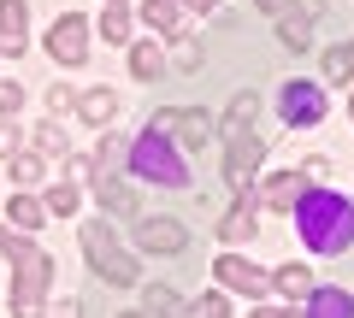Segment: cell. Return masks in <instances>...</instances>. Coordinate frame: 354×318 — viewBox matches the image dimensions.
<instances>
[{
  "instance_id": "obj_13",
  "label": "cell",
  "mask_w": 354,
  "mask_h": 318,
  "mask_svg": "<svg viewBox=\"0 0 354 318\" xmlns=\"http://www.w3.org/2000/svg\"><path fill=\"white\" fill-rule=\"evenodd\" d=\"M266 206H272V212H295V206L307 201V189H301V177H295V171H283V177H272L266 183V195H260Z\"/></svg>"
},
{
  "instance_id": "obj_2",
  "label": "cell",
  "mask_w": 354,
  "mask_h": 318,
  "mask_svg": "<svg viewBox=\"0 0 354 318\" xmlns=\"http://www.w3.org/2000/svg\"><path fill=\"white\" fill-rule=\"evenodd\" d=\"M130 171H136L142 183H160V189H183V183H189V166H183L177 141L160 136V130H142V141L130 148Z\"/></svg>"
},
{
  "instance_id": "obj_23",
  "label": "cell",
  "mask_w": 354,
  "mask_h": 318,
  "mask_svg": "<svg viewBox=\"0 0 354 318\" xmlns=\"http://www.w3.org/2000/svg\"><path fill=\"white\" fill-rule=\"evenodd\" d=\"M41 212H48V206L30 201V195H12V206H6V218H12L18 230H36V224H41Z\"/></svg>"
},
{
  "instance_id": "obj_30",
  "label": "cell",
  "mask_w": 354,
  "mask_h": 318,
  "mask_svg": "<svg viewBox=\"0 0 354 318\" xmlns=\"http://www.w3.org/2000/svg\"><path fill=\"white\" fill-rule=\"evenodd\" d=\"M195 318H230L225 295H201V301H195Z\"/></svg>"
},
{
  "instance_id": "obj_17",
  "label": "cell",
  "mask_w": 354,
  "mask_h": 318,
  "mask_svg": "<svg viewBox=\"0 0 354 318\" xmlns=\"http://www.w3.org/2000/svg\"><path fill=\"white\" fill-rule=\"evenodd\" d=\"M278 41H283L290 53H307V48H313V18L283 12V18H278Z\"/></svg>"
},
{
  "instance_id": "obj_1",
  "label": "cell",
  "mask_w": 354,
  "mask_h": 318,
  "mask_svg": "<svg viewBox=\"0 0 354 318\" xmlns=\"http://www.w3.org/2000/svg\"><path fill=\"white\" fill-rule=\"evenodd\" d=\"M295 224H301V242L313 254H342L354 248V201L330 189H307V201L295 206Z\"/></svg>"
},
{
  "instance_id": "obj_6",
  "label": "cell",
  "mask_w": 354,
  "mask_h": 318,
  "mask_svg": "<svg viewBox=\"0 0 354 318\" xmlns=\"http://www.w3.org/2000/svg\"><path fill=\"white\" fill-rule=\"evenodd\" d=\"M260 153H266L260 136H236V141H225V183H230L236 195H248L254 171H260Z\"/></svg>"
},
{
  "instance_id": "obj_41",
  "label": "cell",
  "mask_w": 354,
  "mask_h": 318,
  "mask_svg": "<svg viewBox=\"0 0 354 318\" xmlns=\"http://www.w3.org/2000/svg\"><path fill=\"white\" fill-rule=\"evenodd\" d=\"M278 318H295V312H278ZM301 318H307V312H301Z\"/></svg>"
},
{
  "instance_id": "obj_40",
  "label": "cell",
  "mask_w": 354,
  "mask_h": 318,
  "mask_svg": "<svg viewBox=\"0 0 354 318\" xmlns=\"http://www.w3.org/2000/svg\"><path fill=\"white\" fill-rule=\"evenodd\" d=\"M254 318H278V312H254Z\"/></svg>"
},
{
  "instance_id": "obj_21",
  "label": "cell",
  "mask_w": 354,
  "mask_h": 318,
  "mask_svg": "<svg viewBox=\"0 0 354 318\" xmlns=\"http://www.w3.org/2000/svg\"><path fill=\"white\" fill-rule=\"evenodd\" d=\"M142 18H148L153 30H165V36H177V30H183V12H177V0H148V6H142Z\"/></svg>"
},
{
  "instance_id": "obj_33",
  "label": "cell",
  "mask_w": 354,
  "mask_h": 318,
  "mask_svg": "<svg viewBox=\"0 0 354 318\" xmlns=\"http://www.w3.org/2000/svg\"><path fill=\"white\" fill-rule=\"evenodd\" d=\"M18 106H24V89L18 83H0V112H18Z\"/></svg>"
},
{
  "instance_id": "obj_39",
  "label": "cell",
  "mask_w": 354,
  "mask_h": 318,
  "mask_svg": "<svg viewBox=\"0 0 354 318\" xmlns=\"http://www.w3.org/2000/svg\"><path fill=\"white\" fill-rule=\"evenodd\" d=\"M118 318H148V312H118Z\"/></svg>"
},
{
  "instance_id": "obj_12",
  "label": "cell",
  "mask_w": 354,
  "mask_h": 318,
  "mask_svg": "<svg viewBox=\"0 0 354 318\" xmlns=\"http://www.w3.org/2000/svg\"><path fill=\"white\" fill-rule=\"evenodd\" d=\"M142 312L148 318H195V306H183L177 289H165V283H148L142 289Z\"/></svg>"
},
{
  "instance_id": "obj_18",
  "label": "cell",
  "mask_w": 354,
  "mask_h": 318,
  "mask_svg": "<svg viewBox=\"0 0 354 318\" xmlns=\"http://www.w3.org/2000/svg\"><path fill=\"white\" fill-rule=\"evenodd\" d=\"M77 112H83L88 124H113L118 95H113V89H88V95H77Z\"/></svg>"
},
{
  "instance_id": "obj_8",
  "label": "cell",
  "mask_w": 354,
  "mask_h": 318,
  "mask_svg": "<svg viewBox=\"0 0 354 318\" xmlns=\"http://www.w3.org/2000/svg\"><path fill=\"white\" fill-rule=\"evenodd\" d=\"M136 248L142 254H183V248H189V230L177 224V218H142L136 224Z\"/></svg>"
},
{
  "instance_id": "obj_22",
  "label": "cell",
  "mask_w": 354,
  "mask_h": 318,
  "mask_svg": "<svg viewBox=\"0 0 354 318\" xmlns=\"http://www.w3.org/2000/svg\"><path fill=\"white\" fill-rule=\"evenodd\" d=\"M160 65H165V53L153 48V41H136V48H130V71H136L142 83H153V77H160Z\"/></svg>"
},
{
  "instance_id": "obj_26",
  "label": "cell",
  "mask_w": 354,
  "mask_h": 318,
  "mask_svg": "<svg viewBox=\"0 0 354 318\" xmlns=\"http://www.w3.org/2000/svg\"><path fill=\"white\" fill-rule=\"evenodd\" d=\"M325 77H337V83H342V77H354V41H348V48H330V53H325Z\"/></svg>"
},
{
  "instance_id": "obj_19",
  "label": "cell",
  "mask_w": 354,
  "mask_h": 318,
  "mask_svg": "<svg viewBox=\"0 0 354 318\" xmlns=\"http://www.w3.org/2000/svg\"><path fill=\"white\" fill-rule=\"evenodd\" d=\"M272 283H278V289L290 295V301H307V295H313V271H307V266H295V259L272 271Z\"/></svg>"
},
{
  "instance_id": "obj_34",
  "label": "cell",
  "mask_w": 354,
  "mask_h": 318,
  "mask_svg": "<svg viewBox=\"0 0 354 318\" xmlns=\"http://www.w3.org/2000/svg\"><path fill=\"white\" fill-rule=\"evenodd\" d=\"M18 136H24L18 124H0V159H12V153H18Z\"/></svg>"
},
{
  "instance_id": "obj_9",
  "label": "cell",
  "mask_w": 354,
  "mask_h": 318,
  "mask_svg": "<svg viewBox=\"0 0 354 318\" xmlns=\"http://www.w3.org/2000/svg\"><path fill=\"white\" fill-rule=\"evenodd\" d=\"M278 112L290 118V124H319V118H325V95H319L313 83H283Z\"/></svg>"
},
{
  "instance_id": "obj_42",
  "label": "cell",
  "mask_w": 354,
  "mask_h": 318,
  "mask_svg": "<svg viewBox=\"0 0 354 318\" xmlns=\"http://www.w3.org/2000/svg\"><path fill=\"white\" fill-rule=\"evenodd\" d=\"M106 6H124V0H106Z\"/></svg>"
},
{
  "instance_id": "obj_4",
  "label": "cell",
  "mask_w": 354,
  "mask_h": 318,
  "mask_svg": "<svg viewBox=\"0 0 354 318\" xmlns=\"http://www.w3.org/2000/svg\"><path fill=\"white\" fill-rule=\"evenodd\" d=\"M18 277H12V318H41V295H48V277H53V259L41 248H30L24 259H12Z\"/></svg>"
},
{
  "instance_id": "obj_24",
  "label": "cell",
  "mask_w": 354,
  "mask_h": 318,
  "mask_svg": "<svg viewBox=\"0 0 354 318\" xmlns=\"http://www.w3.org/2000/svg\"><path fill=\"white\" fill-rule=\"evenodd\" d=\"M101 36L106 41H130V12H124V6H106V12H101Z\"/></svg>"
},
{
  "instance_id": "obj_3",
  "label": "cell",
  "mask_w": 354,
  "mask_h": 318,
  "mask_svg": "<svg viewBox=\"0 0 354 318\" xmlns=\"http://www.w3.org/2000/svg\"><path fill=\"white\" fill-rule=\"evenodd\" d=\"M83 254H88V266H95V277H106V283H118V289H130V283L142 277V266L118 248V236L106 230V218H95V224L83 230Z\"/></svg>"
},
{
  "instance_id": "obj_25",
  "label": "cell",
  "mask_w": 354,
  "mask_h": 318,
  "mask_svg": "<svg viewBox=\"0 0 354 318\" xmlns=\"http://www.w3.org/2000/svg\"><path fill=\"white\" fill-rule=\"evenodd\" d=\"M41 206H48V212H59V218H71V212H77V189H71V183H53Z\"/></svg>"
},
{
  "instance_id": "obj_5",
  "label": "cell",
  "mask_w": 354,
  "mask_h": 318,
  "mask_svg": "<svg viewBox=\"0 0 354 318\" xmlns=\"http://www.w3.org/2000/svg\"><path fill=\"white\" fill-rule=\"evenodd\" d=\"M48 53H53V65H83L88 59V18L65 12L59 24L48 30Z\"/></svg>"
},
{
  "instance_id": "obj_38",
  "label": "cell",
  "mask_w": 354,
  "mask_h": 318,
  "mask_svg": "<svg viewBox=\"0 0 354 318\" xmlns=\"http://www.w3.org/2000/svg\"><path fill=\"white\" fill-rule=\"evenodd\" d=\"M59 318H77V301H65V306H59Z\"/></svg>"
},
{
  "instance_id": "obj_32",
  "label": "cell",
  "mask_w": 354,
  "mask_h": 318,
  "mask_svg": "<svg viewBox=\"0 0 354 318\" xmlns=\"http://www.w3.org/2000/svg\"><path fill=\"white\" fill-rule=\"evenodd\" d=\"M0 254H6V259H24L30 242H24V236H12V230H0Z\"/></svg>"
},
{
  "instance_id": "obj_10",
  "label": "cell",
  "mask_w": 354,
  "mask_h": 318,
  "mask_svg": "<svg viewBox=\"0 0 354 318\" xmlns=\"http://www.w3.org/2000/svg\"><path fill=\"white\" fill-rule=\"evenodd\" d=\"M95 201H101V212H118V218H136L142 212V189H136V183H118V177L95 183Z\"/></svg>"
},
{
  "instance_id": "obj_7",
  "label": "cell",
  "mask_w": 354,
  "mask_h": 318,
  "mask_svg": "<svg viewBox=\"0 0 354 318\" xmlns=\"http://www.w3.org/2000/svg\"><path fill=\"white\" fill-rule=\"evenodd\" d=\"M213 277L225 283V289H236V295H248V301H260L266 289H272V277H266L260 266H254V259H242V254H225L213 266Z\"/></svg>"
},
{
  "instance_id": "obj_11",
  "label": "cell",
  "mask_w": 354,
  "mask_h": 318,
  "mask_svg": "<svg viewBox=\"0 0 354 318\" xmlns=\"http://www.w3.org/2000/svg\"><path fill=\"white\" fill-rule=\"evenodd\" d=\"M177 148H183V153H201L207 148V141H213L218 136V124H213V118H207V112H177Z\"/></svg>"
},
{
  "instance_id": "obj_27",
  "label": "cell",
  "mask_w": 354,
  "mask_h": 318,
  "mask_svg": "<svg viewBox=\"0 0 354 318\" xmlns=\"http://www.w3.org/2000/svg\"><path fill=\"white\" fill-rule=\"evenodd\" d=\"M36 153H65V136H59V118H48V124L36 130Z\"/></svg>"
},
{
  "instance_id": "obj_36",
  "label": "cell",
  "mask_w": 354,
  "mask_h": 318,
  "mask_svg": "<svg viewBox=\"0 0 354 318\" xmlns=\"http://www.w3.org/2000/svg\"><path fill=\"white\" fill-rule=\"evenodd\" d=\"M254 6H260V12H272V18H283V12H290V0H254Z\"/></svg>"
},
{
  "instance_id": "obj_16",
  "label": "cell",
  "mask_w": 354,
  "mask_h": 318,
  "mask_svg": "<svg viewBox=\"0 0 354 318\" xmlns=\"http://www.w3.org/2000/svg\"><path fill=\"white\" fill-rule=\"evenodd\" d=\"M24 30H30V6L24 0H0V36H6V48H24Z\"/></svg>"
},
{
  "instance_id": "obj_31",
  "label": "cell",
  "mask_w": 354,
  "mask_h": 318,
  "mask_svg": "<svg viewBox=\"0 0 354 318\" xmlns=\"http://www.w3.org/2000/svg\"><path fill=\"white\" fill-rule=\"evenodd\" d=\"M171 59H177V71H195V65H201V48L177 36V53H171Z\"/></svg>"
},
{
  "instance_id": "obj_14",
  "label": "cell",
  "mask_w": 354,
  "mask_h": 318,
  "mask_svg": "<svg viewBox=\"0 0 354 318\" xmlns=\"http://www.w3.org/2000/svg\"><path fill=\"white\" fill-rule=\"evenodd\" d=\"M254 112H260V101H254V89H242L236 101H230V112H225V124H218V136H225V141H236V136H248V124H254Z\"/></svg>"
},
{
  "instance_id": "obj_37",
  "label": "cell",
  "mask_w": 354,
  "mask_h": 318,
  "mask_svg": "<svg viewBox=\"0 0 354 318\" xmlns=\"http://www.w3.org/2000/svg\"><path fill=\"white\" fill-rule=\"evenodd\" d=\"M177 6H195V12H213V0H177Z\"/></svg>"
},
{
  "instance_id": "obj_15",
  "label": "cell",
  "mask_w": 354,
  "mask_h": 318,
  "mask_svg": "<svg viewBox=\"0 0 354 318\" xmlns=\"http://www.w3.org/2000/svg\"><path fill=\"white\" fill-rule=\"evenodd\" d=\"M307 318H354V295H342V289H313V295H307Z\"/></svg>"
},
{
  "instance_id": "obj_20",
  "label": "cell",
  "mask_w": 354,
  "mask_h": 318,
  "mask_svg": "<svg viewBox=\"0 0 354 318\" xmlns=\"http://www.w3.org/2000/svg\"><path fill=\"white\" fill-rule=\"evenodd\" d=\"M254 230H260L254 206H230V212L218 218V236H225V242H242V236H254Z\"/></svg>"
},
{
  "instance_id": "obj_29",
  "label": "cell",
  "mask_w": 354,
  "mask_h": 318,
  "mask_svg": "<svg viewBox=\"0 0 354 318\" xmlns=\"http://www.w3.org/2000/svg\"><path fill=\"white\" fill-rule=\"evenodd\" d=\"M118 159H124V148H118L113 136H101V148H95V166H101V171H113Z\"/></svg>"
},
{
  "instance_id": "obj_35",
  "label": "cell",
  "mask_w": 354,
  "mask_h": 318,
  "mask_svg": "<svg viewBox=\"0 0 354 318\" xmlns=\"http://www.w3.org/2000/svg\"><path fill=\"white\" fill-rule=\"evenodd\" d=\"M71 106H77V101H71L65 89H48V112H53V118H59V112H71Z\"/></svg>"
},
{
  "instance_id": "obj_28",
  "label": "cell",
  "mask_w": 354,
  "mask_h": 318,
  "mask_svg": "<svg viewBox=\"0 0 354 318\" xmlns=\"http://www.w3.org/2000/svg\"><path fill=\"white\" fill-rule=\"evenodd\" d=\"M12 177L18 183H36L41 177V153H18V159H12Z\"/></svg>"
}]
</instances>
